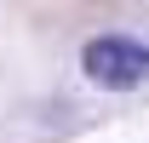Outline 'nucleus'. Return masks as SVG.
Here are the masks:
<instances>
[{
	"label": "nucleus",
	"instance_id": "f257e3e1",
	"mask_svg": "<svg viewBox=\"0 0 149 143\" xmlns=\"http://www.w3.org/2000/svg\"><path fill=\"white\" fill-rule=\"evenodd\" d=\"M80 69H86V80L103 92H132L149 80V46L132 35H97L86 40V52H80Z\"/></svg>",
	"mask_w": 149,
	"mask_h": 143
}]
</instances>
